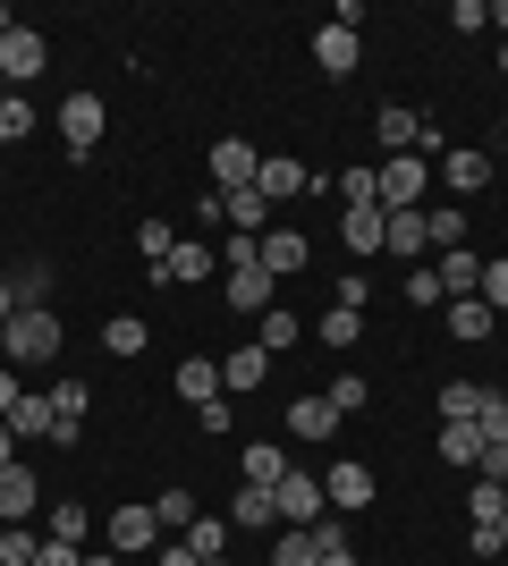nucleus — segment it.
I'll use <instances>...</instances> for the list:
<instances>
[{"instance_id": "nucleus-1", "label": "nucleus", "mask_w": 508, "mask_h": 566, "mask_svg": "<svg viewBox=\"0 0 508 566\" xmlns=\"http://www.w3.org/2000/svg\"><path fill=\"white\" fill-rule=\"evenodd\" d=\"M0 355H9V373H18V364H51V355H60V313L51 305H18L9 331H0Z\"/></svg>"}, {"instance_id": "nucleus-2", "label": "nucleus", "mask_w": 508, "mask_h": 566, "mask_svg": "<svg viewBox=\"0 0 508 566\" xmlns=\"http://www.w3.org/2000/svg\"><path fill=\"white\" fill-rule=\"evenodd\" d=\"M373 178H382V212H424V195H433V161H407V153L373 161Z\"/></svg>"}, {"instance_id": "nucleus-3", "label": "nucleus", "mask_w": 508, "mask_h": 566, "mask_svg": "<svg viewBox=\"0 0 508 566\" xmlns=\"http://www.w3.org/2000/svg\"><path fill=\"white\" fill-rule=\"evenodd\" d=\"M220 305L246 313V322H263V313L280 305V280H271L263 262H255V271H220Z\"/></svg>"}, {"instance_id": "nucleus-4", "label": "nucleus", "mask_w": 508, "mask_h": 566, "mask_svg": "<svg viewBox=\"0 0 508 566\" xmlns=\"http://www.w3.org/2000/svg\"><path fill=\"white\" fill-rule=\"evenodd\" d=\"M102 127H111V111H102V94H69V102H60V144H69L76 161H85V153H94V144H102Z\"/></svg>"}, {"instance_id": "nucleus-5", "label": "nucleus", "mask_w": 508, "mask_h": 566, "mask_svg": "<svg viewBox=\"0 0 508 566\" xmlns=\"http://www.w3.org/2000/svg\"><path fill=\"white\" fill-rule=\"evenodd\" d=\"M102 542L120 549V558H145V549L162 542V516H153V507H111V516H102Z\"/></svg>"}, {"instance_id": "nucleus-6", "label": "nucleus", "mask_w": 508, "mask_h": 566, "mask_svg": "<svg viewBox=\"0 0 508 566\" xmlns=\"http://www.w3.org/2000/svg\"><path fill=\"white\" fill-rule=\"evenodd\" d=\"M271 499H280V524H305V533H314L322 507H331V499H322V482H314V473H297V465L271 482Z\"/></svg>"}, {"instance_id": "nucleus-7", "label": "nucleus", "mask_w": 508, "mask_h": 566, "mask_svg": "<svg viewBox=\"0 0 508 566\" xmlns=\"http://www.w3.org/2000/svg\"><path fill=\"white\" fill-rule=\"evenodd\" d=\"M271 380V347L263 338H246V347L220 355V398H246V389H263Z\"/></svg>"}, {"instance_id": "nucleus-8", "label": "nucleus", "mask_w": 508, "mask_h": 566, "mask_svg": "<svg viewBox=\"0 0 508 566\" xmlns=\"http://www.w3.org/2000/svg\"><path fill=\"white\" fill-rule=\"evenodd\" d=\"M212 271H220V254H212V245H195V237H178V245L153 262V280H162V287H195V280H212Z\"/></svg>"}, {"instance_id": "nucleus-9", "label": "nucleus", "mask_w": 508, "mask_h": 566, "mask_svg": "<svg viewBox=\"0 0 508 566\" xmlns=\"http://www.w3.org/2000/svg\"><path fill=\"white\" fill-rule=\"evenodd\" d=\"M255 169H263V153H255L246 136H220V144H212V187H220V195L255 187Z\"/></svg>"}, {"instance_id": "nucleus-10", "label": "nucleus", "mask_w": 508, "mask_h": 566, "mask_svg": "<svg viewBox=\"0 0 508 566\" xmlns=\"http://www.w3.org/2000/svg\"><path fill=\"white\" fill-rule=\"evenodd\" d=\"M322 499H331V516H364L373 507V465H331V482H322Z\"/></svg>"}, {"instance_id": "nucleus-11", "label": "nucleus", "mask_w": 508, "mask_h": 566, "mask_svg": "<svg viewBox=\"0 0 508 566\" xmlns=\"http://www.w3.org/2000/svg\"><path fill=\"white\" fill-rule=\"evenodd\" d=\"M255 195H263V203L314 195V169H305V161H280V153H263V169H255Z\"/></svg>"}, {"instance_id": "nucleus-12", "label": "nucleus", "mask_w": 508, "mask_h": 566, "mask_svg": "<svg viewBox=\"0 0 508 566\" xmlns=\"http://www.w3.org/2000/svg\"><path fill=\"white\" fill-rule=\"evenodd\" d=\"M43 60H51V43L34 25H9V34H0V76H43Z\"/></svg>"}, {"instance_id": "nucleus-13", "label": "nucleus", "mask_w": 508, "mask_h": 566, "mask_svg": "<svg viewBox=\"0 0 508 566\" xmlns=\"http://www.w3.org/2000/svg\"><path fill=\"white\" fill-rule=\"evenodd\" d=\"M440 187H449V195H475V187H491V153H475V144H466V153H458V144H449V153H440Z\"/></svg>"}, {"instance_id": "nucleus-14", "label": "nucleus", "mask_w": 508, "mask_h": 566, "mask_svg": "<svg viewBox=\"0 0 508 566\" xmlns=\"http://www.w3.org/2000/svg\"><path fill=\"white\" fill-rule=\"evenodd\" d=\"M339 237H348V254H382V237H390V212L382 203H348V220H339Z\"/></svg>"}, {"instance_id": "nucleus-15", "label": "nucleus", "mask_w": 508, "mask_h": 566, "mask_svg": "<svg viewBox=\"0 0 508 566\" xmlns=\"http://www.w3.org/2000/svg\"><path fill=\"white\" fill-rule=\"evenodd\" d=\"M433 280H440V296H475V287H484V254H475V245H449V254L433 262Z\"/></svg>"}, {"instance_id": "nucleus-16", "label": "nucleus", "mask_w": 508, "mask_h": 566, "mask_svg": "<svg viewBox=\"0 0 508 566\" xmlns=\"http://www.w3.org/2000/svg\"><path fill=\"white\" fill-rule=\"evenodd\" d=\"M314 60H322V76H356L364 43L348 34V25H314Z\"/></svg>"}, {"instance_id": "nucleus-17", "label": "nucleus", "mask_w": 508, "mask_h": 566, "mask_svg": "<svg viewBox=\"0 0 508 566\" xmlns=\"http://www.w3.org/2000/svg\"><path fill=\"white\" fill-rule=\"evenodd\" d=\"M271 524H280V499H271V491H255V482H246V491L229 499V533H271Z\"/></svg>"}, {"instance_id": "nucleus-18", "label": "nucleus", "mask_w": 508, "mask_h": 566, "mask_svg": "<svg viewBox=\"0 0 508 566\" xmlns=\"http://www.w3.org/2000/svg\"><path fill=\"white\" fill-rule=\"evenodd\" d=\"M339 423H348V415H339L331 398H297L289 406V440H331Z\"/></svg>"}, {"instance_id": "nucleus-19", "label": "nucleus", "mask_w": 508, "mask_h": 566, "mask_svg": "<svg viewBox=\"0 0 508 566\" xmlns=\"http://www.w3.org/2000/svg\"><path fill=\"white\" fill-rule=\"evenodd\" d=\"M491 322H500V313H491L484 296H449V331H458V347H484Z\"/></svg>"}, {"instance_id": "nucleus-20", "label": "nucleus", "mask_w": 508, "mask_h": 566, "mask_svg": "<svg viewBox=\"0 0 508 566\" xmlns=\"http://www.w3.org/2000/svg\"><path fill=\"white\" fill-rule=\"evenodd\" d=\"M178 398H187V406L220 398V355H187V364H178Z\"/></svg>"}, {"instance_id": "nucleus-21", "label": "nucleus", "mask_w": 508, "mask_h": 566, "mask_svg": "<svg viewBox=\"0 0 508 566\" xmlns=\"http://www.w3.org/2000/svg\"><path fill=\"white\" fill-rule=\"evenodd\" d=\"M220 220H229L238 237H263V229H271V203H263L255 187H238V195H220Z\"/></svg>"}, {"instance_id": "nucleus-22", "label": "nucleus", "mask_w": 508, "mask_h": 566, "mask_svg": "<svg viewBox=\"0 0 508 566\" xmlns=\"http://www.w3.org/2000/svg\"><path fill=\"white\" fill-rule=\"evenodd\" d=\"M440 465H458V473L484 465V423H449L440 431Z\"/></svg>"}, {"instance_id": "nucleus-23", "label": "nucleus", "mask_w": 508, "mask_h": 566, "mask_svg": "<svg viewBox=\"0 0 508 566\" xmlns=\"http://www.w3.org/2000/svg\"><path fill=\"white\" fill-rule=\"evenodd\" d=\"M263 271H271V280L305 271V237H297V229H263Z\"/></svg>"}, {"instance_id": "nucleus-24", "label": "nucleus", "mask_w": 508, "mask_h": 566, "mask_svg": "<svg viewBox=\"0 0 508 566\" xmlns=\"http://www.w3.org/2000/svg\"><path fill=\"white\" fill-rule=\"evenodd\" d=\"M34 499H43V482H34V473H25V465H0V516L18 524Z\"/></svg>"}, {"instance_id": "nucleus-25", "label": "nucleus", "mask_w": 508, "mask_h": 566, "mask_svg": "<svg viewBox=\"0 0 508 566\" xmlns=\"http://www.w3.org/2000/svg\"><path fill=\"white\" fill-rule=\"evenodd\" d=\"M424 245H433V237H424V212H390V237H382V254L415 262V254H424Z\"/></svg>"}, {"instance_id": "nucleus-26", "label": "nucleus", "mask_w": 508, "mask_h": 566, "mask_svg": "<svg viewBox=\"0 0 508 566\" xmlns=\"http://www.w3.org/2000/svg\"><path fill=\"white\" fill-rule=\"evenodd\" d=\"M238 473H246V482H255V491H271V482H280V473H289V457L271 449V440H246V457H238Z\"/></svg>"}, {"instance_id": "nucleus-27", "label": "nucleus", "mask_w": 508, "mask_h": 566, "mask_svg": "<svg viewBox=\"0 0 508 566\" xmlns=\"http://www.w3.org/2000/svg\"><path fill=\"white\" fill-rule=\"evenodd\" d=\"M484 398H491V389H475V380H449V389H440V423H484Z\"/></svg>"}, {"instance_id": "nucleus-28", "label": "nucleus", "mask_w": 508, "mask_h": 566, "mask_svg": "<svg viewBox=\"0 0 508 566\" xmlns=\"http://www.w3.org/2000/svg\"><path fill=\"white\" fill-rule=\"evenodd\" d=\"M102 347H111V355H145L153 331L136 322V313H111V322H102Z\"/></svg>"}, {"instance_id": "nucleus-29", "label": "nucleus", "mask_w": 508, "mask_h": 566, "mask_svg": "<svg viewBox=\"0 0 508 566\" xmlns=\"http://www.w3.org/2000/svg\"><path fill=\"white\" fill-rule=\"evenodd\" d=\"M178 542H187L195 558H229V516H195L187 533H178Z\"/></svg>"}, {"instance_id": "nucleus-30", "label": "nucleus", "mask_w": 508, "mask_h": 566, "mask_svg": "<svg viewBox=\"0 0 508 566\" xmlns=\"http://www.w3.org/2000/svg\"><path fill=\"white\" fill-rule=\"evenodd\" d=\"M415 118H424V111H398V102H382V118H373L382 153H407V144H415Z\"/></svg>"}, {"instance_id": "nucleus-31", "label": "nucleus", "mask_w": 508, "mask_h": 566, "mask_svg": "<svg viewBox=\"0 0 508 566\" xmlns=\"http://www.w3.org/2000/svg\"><path fill=\"white\" fill-rule=\"evenodd\" d=\"M9 431H18V440H51V431H60V415H51V398H18V415H9Z\"/></svg>"}, {"instance_id": "nucleus-32", "label": "nucleus", "mask_w": 508, "mask_h": 566, "mask_svg": "<svg viewBox=\"0 0 508 566\" xmlns=\"http://www.w3.org/2000/svg\"><path fill=\"white\" fill-rule=\"evenodd\" d=\"M314 558L322 566H356V542H348V524H339V516L314 524Z\"/></svg>"}, {"instance_id": "nucleus-33", "label": "nucleus", "mask_w": 508, "mask_h": 566, "mask_svg": "<svg viewBox=\"0 0 508 566\" xmlns=\"http://www.w3.org/2000/svg\"><path fill=\"white\" fill-rule=\"evenodd\" d=\"M466 516H475V524H500V516H508V482H484V473H475V491H466Z\"/></svg>"}, {"instance_id": "nucleus-34", "label": "nucleus", "mask_w": 508, "mask_h": 566, "mask_svg": "<svg viewBox=\"0 0 508 566\" xmlns=\"http://www.w3.org/2000/svg\"><path fill=\"white\" fill-rule=\"evenodd\" d=\"M85 406H94V389H85V380H51V415H60V423L85 431Z\"/></svg>"}, {"instance_id": "nucleus-35", "label": "nucleus", "mask_w": 508, "mask_h": 566, "mask_svg": "<svg viewBox=\"0 0 508 566\" xmlns=\"http://www.w3.org/2000/svg\"><path fill=\"white\" fill-rule=\"evenodd\" d=\"M9 296H18V305H51V271L43 262H18V271H9Z\"/></svg>"}, {"instance_id": "nucleus-36", "label": "nucleus", "mask_w": 508, "mask_h": 566, "mask_svg": "<svg viewBox=\"0 0 508 566\" xmlns=\"http://www.w3.org/2000/svg\"><path fill=\"white\" fill-rule=\"evenodd\" d=\"M271 566H322V558H314V533H305V524H289V533L271 542Z\"/></svg>"}, {"instance_id": "nucleus-37", "label": "nucleus", "mask_w": 508, "mask_h": 566, "mask_svg": "<svg viewBox=\"0 0 508 566\" xmlns=\"http://www.w3.org/2000/svg\"><path fill=\"white\" fill-rule=\"evenodd\" d=\"M424 237H433L440 254H449V245H466V212H458V203H440V212H424Z\"/></svg>"}, {"instance_id": "nucleus-38", "label": "nucleus", "mask_w": 508, "mask_h": 566, "mask_svg": "<svg viewBox=\"0 0 508 566\" xmlns=\"http://www.w3.org/2000/svg\"><path fill=\"white\" fill-rule=\"evenodd\" d=\"M18 136H34V102H25V94H0V144H18Z\"/></svg>"}, {"instance_id": "nucleus-39", "label": "nucleus", "mask_w": 508, "mask_h": 566, "mask_svg": "<svg viewBox=\"0 0 508 566\" xmlns=\"http://www.w3.org/2000/svg\"><path fill=\"white\" fill-rule=\"evenodd\" d=\"M356 338H364V313H348V305L322 313V347H356Z\"/></svg>"}, {"instance_id": "nucleus-40", "label": "nucleus", "mask_w": 508, "mask_h": 566, "mask_svg": "<svg viewBox=\"0 0 508 566\" xmlns=\"http://www.w3.org/2000/svg\"><path fill=\"white\" fill-rule=\"evenodd\" d=\"M153 516H162V533H187V524L204 516V507H195L187 491H162V499H153Z\"/></svg>"}, {"instance_id": "nucleus-41", "label": "nucleus", "mask_w": 508, "mask_h": 566, "mask_svg": "<svg viewBox=\"0 0 508 566\" xmlns=\"http://www.w3.org/2000/svg\"><path fill=\"white\" fill-rule=\"evenodd\" d=\"M255 338H263L271 355H289V347H297V313H289V305H271V313H263V331H255Z\"/></svg>"}, {"instance_id": "nucleus-42", "label": "nucleus", "mask_w": 508, "mask_h": 566, "mask_svg": "<svg viewBox=\"0 0 508 566\" xmlns=\"http://www.w3.org/2000/svg\"><path fill=\"white\" fill-rule=\"evenodd\" d=\"M255 262H263V237H220V271H255Z\"/></svg>"}, {"instance_id": "nucleus-43", "label": "nucleus", "mask_w": 508, "mask_h": 566, "mask_svg": "<svg viewBox=\"0 0 508 566\" xmlns=\"http://www.w3.org/2000/svg\"><path fill=\"white\" fill-rule=\"evenodd\" d=\"M85 533H94V516H85L76 499H60V507H51V542H85Z\"/></svg>"}, {"instance_id": "nucleus-44", "label": "nucleus", "mask_w": 508, "mask_h": 566, "mask_svg": "<svg viewBox=\"0 0 508 566\" xmlns=\"http://www.w3.org/2000/svg\"><path fill=\"white\" fill-rule=\"evenodd\" d=\"M331 406H339V415H364V406H373V389H364V373H339V380H331Z\"/></svg>"}, {"instance_id": "nucleus-45", "label": "nucleus", "mask_w": 508, "mask_h": 566, "mask_svg": "<svg viewBox=\"0 0 508 566\" xmlns=\"http://www.w3.org/2000/svg\"><path fill=\"white\" fill-rule=\"evenodd\" d=\"M331 187L348 195V203H382V178H373V169H339Z\"/></svg>"}, {"instance_id": "nucleus-46", "label": "nucleus", "mask_w": 508, "mask_h": 566, "mask_svg": "<svg viewBox=\"0 0 508 566\" xmlns=\"http://www.w3.org/2000/svg\"><path fill=\"white\" fill-rule=\"evenodd\" d=\"M475 296H484L491 313H508V254H491V262H484V287H475Z\"/></svg>"}, {"instance_id": "nucleus-47", "label": "nucleus", "mask_w": 508, "mask_h": 566, "mask_svg": "<svg viewBox=\"0 0 508 566\" xmlns=\"http://www.w3.org/2000/svg\"><path fill=\"white\" fill-rule=\"evenodd\" d=\"M34 549H43V542H34L25 524H9V533H0V566H34Z\"/></svg>"}, {"instance_id": "nucleus-48", "label": "nucleus", "mask_w": 508, "mask_h": 566, "mask_svg": "<svg viewBox=\"0 0 508 566\" xmlns=\"http://www.w3.org/2000/svg\"><path fill=\"white\" fill-rule=\"evenodd\" d=\"M136 245H145V262H162L169 245H178V229H169V220H145V229H136Z\"/></svg>"}, {"instance_id": "nucleus-49", "label": "nucleus", "mask_w": 508, "mask_h": 566, "mask_svg": "<svg viewBox=\"0 0 508 566\" xmlns=\"http://www.w3.org/2000/svg\"><path fill=\"white\" fill-rule=\"evenodd\" d=\"M484 440H491V449H508V398H500V389L484 398Z\"/></svg>"}, {"instance_id": "nucleus-50", "label": "nucleus", "mask_w": 508, "mask_h": 566, "mask_svg": "<svg viewBox=\"0 0 508 566\" xmlns=\"http://www.w3.org/2000/svg\"><path fill=\"white\" fill-rule=\"evenodd\" d=\"M407 305H449V296H440V280H433V271H424V262H415V271H407Z\"/></svg>"}, {"instance_id": "nucleus-51", "label": "nucleus", "mask_w": 508, "mask_h": 566, "mask_svg": "<svg viewBox=\"0 0 508 566\" xmlns=\"http://www.w3.org/2000/svg\"><path fill=\"white\" fill-rule=\"evenodd\" d=\"M331 296H339V305H348V313H364V305H373V280H364V271H348V280H339Z\"/></svg>"}, {"instance_id": "nucleus-52", "label": "nucleus", "mask_w": 508, "mask_h": 566, "mask_svg": "<svg viewBox=\"0 0 508 566\" xmlns=\"http://www.w3.org/2000/svg\"><path fill=\"white\" fill-rule=\"evenodd\" d=\"M34 566H85V558H76V542H43V549H34Z\"/></svg>"}, {"instance_id": "nucleus-53", "label": "nucleus", "mask_w": 508, "mask_h": 566, "mask_svg": "<svg viewBox=\"0 0 508 566\" xmlns=\"http://www.w3.org/2000/svg\"><path fill=\"white\" fill-rule=\"evenodd\" d=\"M18 398H25V389H18V373H9V364H0V423H9V415H18Z\"/></svg>"}, {"instance_id": "nucleus-54", "label": "nucleus", "mask_w": 508, "mask_h": 566, "mask_svg": "<svg viewBox=\"0 0 508 566\" xmlns=\"http://www.w3.org/2000/svg\"><path fill=\"white\" fill-rule=\"evenodd\" d=\"M475 473H484V482H508V449H491V440H484V465H475Z\"/></svg>"}, {"instance_id": "nucleus-55", "label": "nucleus", "mask_w": 508, "mask_h": 566, "mask_svg": "<svg viewBox=\"0 0 508 566\" xmlns=\"http://www.w3.org/2000/svg\"><path fill=\"white\" fill-rule=\"evenodd\" d=\"M153 566H204V558H195L187 542H169V549H162V558H153Z\"/></svg>"}, {"instance_id": "nucleus-56", "label": "nucleus", "mask_w": 508, "mask_h": 566, "mask_svg": "<svg viewBox=\"0 0 508 566\" xmlns=\"http://www.w3.org/2000/svg\"><path fill=\"white\" fill-rule=\"evenodd\" d=\"M0 465H18V431L0 423Z\"/></svg>"}, {"instance_id": "nucleus-57", "label": "nucleus", "mask_w": 508, "mask_h": 566, "mask_svg": "<svg viewBox=\"0 0 508 566\" xmlns=\"http://www.w3.org/2000/svg\"><path fill=\"white\" fill-rule=\"evenodd\" d=\"M9 313H18V296H9V280H0V331H9Z\"/></svg>"}, {"instance_id": "nucleus-58", "label": "nucleus", "mask_w": 508, "mask_h": 566, "mask_svg": "<svg viewBox=\"0 0 508 566\" xmlns=\"http://www.w3.org/2000/svg\"><path fill=\"white\" fill-rule=\"evenodd\" d=\"M491 549H500V558H508V516H500V524H491Z\"/></svg>"}, {"instance_id": "nucleus-59", "label": "nucleus", "mask_w": 508, "mask_h": 566, "mask_svg": "<svg viewBox=\"0 0 508 566\" xmlns=\"http://www.w3.org/2000/svg\"><path fill=\"white\" fill-rule=\"evenodd\" d=\"M9 25H18V18H9V0H0V34H9Z\"/></svg>"}, {"instance_id": "nucleus-60", "label": "nucleus", "mask_w": 508, "mask_h": 566, "mask_svg": "<svg viewBox=\"0 0 508 566\" xmlns=\"http://www.w3.org/2000/svg\"><path fill=\"white\" fill-rule=\"evenodd\" d=\"M491 25H508V0H500V9H491Z\"/></svg>"}, {"instance_id": "nucleus-61", "label": "nucleus", "mask_w": 508, "mask_h": 566, "mask_svg": "<svg viewBox=\"0 0 508 566\" xmlns=\"http://www.w3.org/2000/svg\"><path fill=\"white\" fill-rule=\"evenodd\" d=\"M85 566H120V549H111V558H85Z\"/></svg>"}, {"instance_id": "nucleus-62", "label": "nucleus", "mask_w": 508, "mask_h": 566, "mask_svg": "<svg viewBox=\"0 0 508 566\" xmlns=\"http://www.w3.org/2000/svg\"><path fill=\"white\" fill-rule=\"evenodd\" d=\"M500 76H508V43H500Z\"/></svg>"}, {"instance_id": "nucleus-63", "label": "nucleus", "mask_w": 508, "mask_h": 566, "mask_svg": "<svg viewBox=\"0 0 508 566\" xmlns=\"http://www.w3.org/2000/svg\"><path fill=\"white\" fill-rule=\"evenodd\" d=\"M204 566H229V558H204Z\"/></svg>"}, {"instance_id": "nucleus-64", "label": "nucleus", "mask_w": 508, "mask_h": 566, "mask_svg": "<svg viewBox=\"0 0 508 566\" xmlns=\"http://www.w3.org/2000/svg\"><path fill=\"white\" fill-rule=\"evenodd\" d=\"M0 85H9V76H0Z\"/></svg>"}]
</instances>
